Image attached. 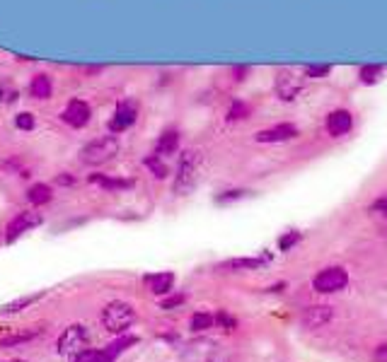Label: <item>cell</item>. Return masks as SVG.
Segmentation results:
<instances>
[{
    "instance_id": "6da1fadb",
    "label": "cell",
    "mask_w": 387,
    "mask_h": 362,
    "mask_svg": "<svg viewBox=\"0 0 387 362\" xmlns=\"http://www.w3.org/2000/svg\"><path fill=\"white\" fill-rule=\"evenodd\" d=\"M201 169H204V157H201V152L184 150L177 164V176H174V193H177V196L191 193L201 179Z\"/></svg>"
},
{
    "instance_id": "7a4b0ae2",
    "label": "cell",
    "mask_w": 387,
    "mask_h": 362,
    "mask_svg": "<svg viewBox=\"0 0 387 362\" xmlns=\"http://www.w3.org/2000/svg\"><path fill=\"white\" fill-rule=\"evenodd\" d=\"M116 152H119V140H116V136H102V138L90 140L85 147H80L78 160H80V164H85V167H100V164H105V162L114 160Z\"/></svg>"
},
{
    "instance_id": "3957f363",
    "label": "cell",
    "mask_w": 387,
    "mask_h": 362,
    "mask_svg": "<svg viewBox=\"0 0 387 362\" xmlns=\"http://www.w3.org/2000/svg\"><path fill=\"white\" fill-rule=\"evenodd\" d=\"M134 323H136V309H134V304L124 302V299H114V302L107 304L105 312H102V326L109 333L124 336Z\"/></svg>"
},
{
    "instance_id": "277c9868",
    "label": "cell",
    "mask_w": 387,
    "mask_h": 362,
    "mask_svg": "<svg viewBox=\"0 0 387 362\" xmlns=\"http://www.w3.org/2000/svg\"><path fill=\"white\" fill-rule=\"evenodd\" d=\"M90 345V331L83 323H73V326L63 328V333L56 341V350L63 357H78L83 350H87Z\"/></svg>"
},
{
    "instance_id": "5b68a950",
    "label": "cell",
    "mask_w": 387,
    "mask_h": 362,
    "mask_svg": "<svg viewBox=\"0 0 387 362\" xmlns=\"http://www.w3.org/2000/svg\"><path fill=\"white\" fill-rule=\"evenodd\" d=\"M346 285H348V270L342 268V266H329V268L320 270L313 278V288H315V292H320V295L339 292V290H344Z\"/></svg>"
},
{
    "instance_id": "8992f818",
    "label": "cell",
    "mask_w": 387,
    "mask_h": 362,
    "mask_svg": "<svg viewBox=\"0 0 387 362\" xmlns=\"http://www.w3.org/2000/svg\"><path fill=\"white\" fill-rule=\"evenodd\" d=\"M39 225H44V215H41V213H36V211L17 213V215L12 217L6 227V242L8 244H12L15 239H20L22 235H27V232H32L34 227H39Z\"/></svg>"
},
{
    "instance_id": "52a82bcc",
    "label": "cell",
    "mask_w": 387,
    "mask_h": 362,
    "mask_svg": "<svg viewBox=\"0 0 387 362\" xmlns=\"http://www.w3.org/2000/svg\"><path fill=\"white\" fill-rule=\"evenodd\" d=\"M184 362H216L218 360V345L209 338H193L182 348Z\"/></svg>"
},
{
    "instance_id": "ba28073f",
    "label": "cell",
    "mask_w": 387,
    "mask_h": 362,
    "mask_svg": "<svg viewBox=\"0 0 387 362\" xmlns=\"http://www.w3.org/2000/svg\"><path fill=\"white\" fill-rule=\"evenodd\" d=\"M136 118H138V102H134V99H124V102L116 104L114 114H112L109 133L129 131V128L136 123Z\"/></svg>"
},
{
    "instance_id": "9c48e42d",
    "label": "cell",
    "mask_w": 387,
    "mask_h": 362,
    "mask_svg": "<svg viewBox=\"0 0 387 362\" xmlns=\"http://www.w3.org/2000/svg\"><path fill=\"white\" fill-rule=\"evenodd\" d=\"M90 118H92V109L85 99H70L63 111H61V121L70 128H85Z\"/></svg>"
},
{
    "instance_id": "30bf717a",
    "label": "cell",
    "mask_w": 387,
    "mask_h": 362,
    "mask_svg": "<svg viewBox=\"0 0 387 362\" xmlns=\"http://www.w3.org/2000/svg\"><path fill=\"white\" fill-rule=\"evenodd\" d=\"M324 128H327V133H329L332 138L346 136V133L353 128V116H351V111H346V109H334V111L327 116V121H324Z\"/></svg>"
},
{
    "instance_id": "8fae6325",
    "label": "cell",
    "mask_w": 387,
    "mask_h": 362,
    "mask_svg": "<svg viewBox=\"0 0 387 362\" xmlns=\"http://www.w3.org/2000/svg\"><path fill=\"white\" fill-rule=\"evenodd\" d=\"M295 136H298V128L293 123H276V126L259 131L254 138L259 142H286V140H293Z\"/></svg>"
},
{
    "instance_id": "7c38bea8",
    "label": "cell",
    "mask_w": 387,
    "mask_h": 362,
    "mask_svg": "<svg viewBox=\"0 0 387 362\" xmlns=\"http://www.w3.org/2000/svg\"><path fill=\"white\" fill-rule=\"evenodd\" d=\"M145 288L150 290L153 295H158V297H165V295L172 292L174 288V275L167 273V270H163V273H150L143 278Z\"/></svg>"
},
{
    "instance_id": "4fadbf2b",
    "label": "cell",
    "mask_w": 387,
    "mask_h": 362,
    "mask_svg": "<svg viewBox=\"0 0 387 362\" xmlns=\"http://www.w3.org/2000/svg\"><path fill=\"white\" fill-rule=\"evenodd\" d=\"M264 264H269V256H244V259H228L216 266V268L233 273V270H257V268H262Z\"/></svg>"
},
{
    "instance_id": "5bb4252c",
    "label": "cell",
    "mask_w": 387,
    "mask_h": 362,
    "mask_svg": "<svg viewBox=\"0 0 387 362\" xmlns=\"http://www.w3.org/2000/svg\"><path fill=\"white\" fill-rule=\"evenodd\" d=\"M334 317L332 307H327V304H313V307H308L303 312V323L308 328H322L324 323H329Z\"/></svg>"
},
{
    "instance_id": "9a60e30c",
    "label": "cell",
    "mask_w": 387,
    "mask_h": 362,
    "mask_svg": "<svg viewBox=\"0 0 387 362\" xmlns=\"http://www.w3.org/2000/svg\"><path fill=\"white\" fill-rule=\"evenodd\" d=\"M90 181L102 187L105 191H129V189H134V179H119V176L109 174H90Z\"/></svg>"
},
{
    "instance_id": "2e32d148",
    "label": "cell",
    "mask_w": 387,
    "mask_h": 362,
    "mask_svg": "<svg viewBox=\"0 0 387 362\" xmlns=\"http://www.w3.org/2000/svg\"><path fill=\"white\" fill-rule=\"evenodd\" d=\"M177 150H179V131L177 128H167V131H163V136H160L158 142H155V155L169 157Z\"/></svg>"
},
{
    "instance_id": "e0dca14e",
    "label": "cell",
    "mask_w": 387,
    "mask_h": 362,
    "mask_svg": "<svg viewBox=\"0 0 387 362\" xmlns=\"http://www.w3.org/2000/svg\"><path fill=\"white\" fill-rule=\"evenodd\" d=\"M54 94V83L46 73H36L30 80V97L32 99H51Z\"/></svg>"
},
{
    "instance_id": "ac0fdd59",
    "label": "cell",
    "mask_w": 387,
    "mask_h": 362,
    "mask_svg": "<svg viewBox=\"0 0 387 362\" xmlns=\"http://www.w3.org/2000/svg\"><path fill=\"white\" fill-rule=\"evenodd\" d=\"M46 297V292L41 290V292H34V295H25V297H17V299H12V302H8L6 307L0 309L3 314H17V312H22V309H30L32 304H36L39 299H44Z\"/></svg>"
},
{
    "instance_id": "d6986e66",
    "label": "cell",
    "mask_w": 387,
    "mask_h": 362,
    "mask_svg": "<svg viewBox=\"0 0 387 362\" xmlns=\"http://www.w3.org/2000/svg\"><path fill=\"white\" fill-rule=\"evenodd\" d=\"M27 201H30L32 206H44V203H51L54 201V189H51L49 184H34V187L27 191Z\"/></svg>"
},
{
    "instance_id": "ffe728a7",
    "label": "cell",
    "mask_w": 387,
    "mask_h": 362,
    "mask_svg": "<svg viewBox=\"0 0 387 362\" xmlns=\"http://www.w3.org/2000/svg\"><path fill=\"white\" fill-rule=\"evenodd\" d=\"M189 326H191L193 333L209 331V328L216 326V319H213V314H209V312H196V314H191V319H189Z\"/></svg>"
},
{
    "instance_id": "44dd1931",
    "label": "cell",
    "mask_w": 387,
    "mask_h": 362,
    "mask_svg": "<svg viewBox=\"0 0 387 362\" xmlns=\"http://www.w3.org/2000/svg\"><path fill=\"white\" fill-rule=\"evenodd\" d=\"M276 89H278V99L291 102V99H295V94H298V83H291V75H281L276 83Z\"/></svg>"
},
{
    "instance_id": "7402d4cb",
    "label": "cell",
    "mask_w": 387,
    "mask_h": 362,
    "mask_svg": "<svg viewBox=\"0 0 387 362\" xmlns=\"http://www.w3.org/2000/svg\"><path fill=\"white\" fill-rule=\"evenodd\" d=\"M249 114H252V107H249L247 102H242V99H235V102L230 104L225 118H228L230 123H235V121H244V118H249Z\"/></svg>"
},
{
    "instance_id": "603a6c76",
    "label": "cell",
    "mask_w": 387,
    "mask_h": 362,
    "mask_svg": "<svg viewBox=\"0 0 387 362\" xmlns=\"http://www.w3.org/2000/svg\"><path fill=\"white\" fill-rule=\"evenodd\" d=\"M143 164L148 167L150 171H153V176H155V179H167V176H169V167L165 164V162H163V157H160V155H155V152H153V155H148V157H145V160H143Z\"/></svg>"
},
{
    "instance_id": "cb8c5ba5",
    "label": "cell",
    "mask_w": 387,
    "mask_h": 362,
    "mask_svg": "<svg viewBox=\"0 0 387 362\" xmlns=\"http://www.w3.org/2000/svg\"><path fill=\"white\" fill-rule=\"evenodd\" d=\"M136 343H138V338H134V336H121L119 341H114L109 348H107V350H102V352H105V355L109 357V360H114L116 355H121L124 350H129V348L136 345Z\"/></svg>"
},
{
    "instance_id": "d4e9b609",
    "label": "cell",
    "mask_w": 387,
    "mask_h": 362,
    "mask_svg": "<svg viewBox=\"0 0 387 362\" xmlns=\"http://www.w3.org/2000/svg\"><path fill=\"white\" fill-rule=\"evenodd\" d=\"M20 99V89L12 80H0V102L3 104H15Z\"/></svg>"
},
{
    "instance_id": "484cf974",
    "label": "cell",
    "mask_w": 387,
    "mask_h": 362,
    "mask_svg": "<svg viewBox=\"0 0 387 362\" xmlns=\"http://www.w3.org/2000/svg\"><path fill=\"white\" fill-rule=\"evenodd\" d=\"M380 78H382L380 65H363V68L358 70V80H361L363 85H373V83H377Z\"/></svg>"
},
{
    "instance_id": "4316f807",
    "label": "cell",
    "mask_w": 387,
    "mask_h": 362,
    "mask_svg": "<svg viewBox=\"0 0 387 362\" xmlns=\"http://www.w3.org/2000/svg\"><path fill=\"white\" fill-rule=\"evenodd\" d=\"M213 319H216V323L228 333H233L235 328H238V319H235L230 312H225V309H218V312L213 314Z\"/></svg>"
},
{
    "instance_id": "83f0119b",
    "label": "cell",
    "mask_w": 387,
    "mask_h": 362,
    "mask_svg": "<svg viewBox=\"0 0 387 362\" xmlns=\"http://www.w3.org/2000/svg\"><path fill=\"white\" fill-rule=\"evenodd\" d=\"M36 336H39V331H27V333H17V336H6V338H0V348H12V345H20V343L34 341Z\"/></svg>"
},
{
    "instance_id": "f1b7e54d",
    "label": "cell",
    "mask_w": 387,
    "mask_h": 362,
    "mask_svg": "<svg viewBox=\"0 0 387 362\" xmlns=\"http://www.w3.org/2000/svg\"><path fill=\"white\" fill-rule=\"evenodd\" d=\"M300 239H303V232H298V230L283 232V237L278 239V249H281V251H291Z\"/></svg>"
},
{
    "instance_id": "f546056e",
    "label": "cell",
    "mask_w": 387,
    "mask_h": 362,
    "mask_svg": "<svg viewBox=\"0 0 387 362\" xmlns=\"http://www.w3.org/2000/svg\"><path fill=\"white\" fill-rule=\"evenodd\" d=\"M15 126L20 128V131H34V126H36V118H34V114H30V111H20L15 116Z\"/></svg>"
},
{
    "instance_id": "4dcf8cb0",
    "label": "cell",
    "mask_w": 387,
    "mask_h": 362,
    "mask_svg": "<svg viewBox=\"0 0 387 362\" xmlns=\"http://www.w3.org/2000/svg\"><path fill=\"white\" fill-rule=\"evenodd\" d=\"M73 362H112L105 352H97V350H83Z\"/></svg>"
},
{
    "instance_id": "1f68e13d",
    "label": "cell",
    "mask_w": 387,
    "mask_h": 362,
    "mask_svg": "<svg viewBox=\"0 0 387 362\" xmlns=\"http://www.w3.org/2000/svg\"><path fill=\"white\" fill-rule=\"evenodd\" d=\"M244 196H247V191H244V189H230V191H223V193H220V196L216 198V203H220V206H223V203L240 201V198H244Z\"/></svg>"
},
{
    "instance_id": "d6a6232c",
    "label": "cell",
    "mask_w": 387,
    "mask_h": 362,
    "mask_svg": "<svg viewBox=\"0 0 387 362\" xmlns=\"http://www.w3.org/2000/svg\"><path fill=\"white\" fill-rule=\"evenodd\" d=\"M184 302H187V295L177 292V295H169V297H165L163 302H160V307H163V309H174V307H179V304H184Z\"/></svg>"
},
{
    "instance_id": "836d02e7",
    "label": "cell",
    "mask_w": 387,
    "mask_h": 362,
    "mask_svg": "<svg viewBox=\"0 0 387 362\" xmlns=\"http://www.w3.org/2000/svg\"><path fill=\"white\" fill-rule=\"evenodd\" d=\"M329 70H332L329 65H310V68H305V78H313V80L327 78Z\"/></svg>"
},
{
    "instance_id": "e575fe53",
    "label": "cell",
    "mask_w": 387,
    "mask_h": 362,
    "mask_svg": "<svg viewBox=\"0 0 387 362\" xmlns=\"http://www.w3.org/2000/svg\"><path fill=\"white\" fill-rule=\"evenodd\" d=\"M370 213H377V215H387V191L380 193L375 201L370 203Z\"/></svg>"
},
{
    "instance_id": "d590c367",
    "label": "cell",
    "mask_w": 387,
    "mask_h": 362,
    "mask_svg": "<svg viewBox=\"0 0 387 362\" xmlns=\"http://www.w3.org/2000/svg\"><path fill=\"white\" fill-rule=\"evenodd\" d=\"M56 184H59V187H73L75 179H73V176H70V174H65V171H63V174L56 176Z\"/></svg>"
},
{
    "instance_id": "8d00e7d4",
    "label": "cell",
    "mask_w": 387,
    "mask_h": 362,
    "mask_svg": "<svg viewBox=\"0 0 387 362\" xmlns=\"http://www.w3.org/2000/svg\"><path fill=\"white\" fill-rule=\"evenodd\" d=\"M6 362H27V360H6Z\"/></svg>"
}]
</instances>
